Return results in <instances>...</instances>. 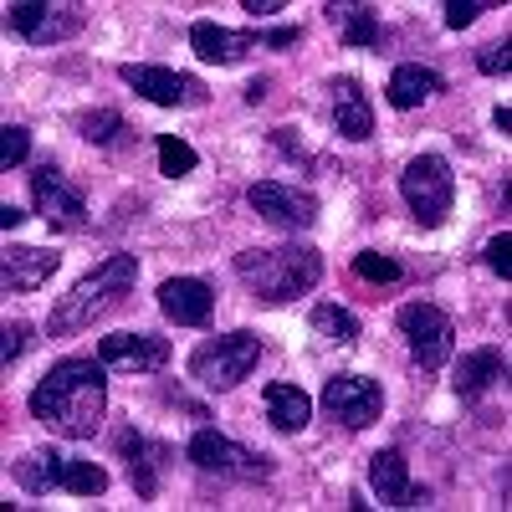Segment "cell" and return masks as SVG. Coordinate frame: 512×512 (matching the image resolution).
I'll return each instance as SVG.
<instances>
[{
	"label": "cell",
	"mask_w": 512,
	"mask_h": 512,
	"mask_svg": "<svg viewBox=\"0 0 512 512\" xmlns=\"http://www.w3.org/2000/svg\"><path fill=\"white\" fill-rule=\"evenodd\" d=\"M323 410L344 425V431H364V425H374L384 415V390L369 374H338V379L323 384Z\"/></svg>",
	"instance_id": "11"
},
{
	"label": "cell",
	"mask_w": 512,
	"mask_h": 512,
	"mask_svg": "<svg viewBox=\"0 0 512 512\" xmlns=\"http://www.w3.org/2000/svg\"><path fill=\"white\" fill-rule=\"evenodd\" d=\"M241 11H251V16H277V11H287L282 0H241Z\"/></svg>",
	"instance_id": "38"
},
{
	"label": "cell",
	"mask_w": 512,
	"mask_h": 512,
	"mask_svg": "<svg viewBox=\"0 0 512 512\" xmlns=\"http://www.w3.org/2000/svg\"><path fill=\"white\" fill-rule=\"evenodd\" d=\"M82 26L77 6H47V0H11L6 6V31L26 41H62Z\"/></svg>",
	"instance_id": "14"
},
{
	"label": "cell",
	"mask_w": 512,
	"mask_h": 512,
	"mask_svg": "<svg viewBox=\"0 0 512 512\" xmlns=\"http://www.w3.org/2000/svg\"><path fill=\"white\" fill-rule=\"evenodd\" d=\"M262 410H267V425L277 436H297V431H308V420H313V400L287 379H277V384L262 390Z\"/></svg>",
	"instance_id": "22"
},
{
	"label": "cell",
	"mask_w": 512,
	"mask_h": 512,
	"mask_svg": "<svg viewBox=\"0 0 512 512\" xmlns=\"http://www.w3.org/2000/svg\"><path fill=\"white\" fill-rule=\"evenodd\" d=\"M303 41V26H272V31H256V47H297Z\"/></svg>",
	"instance_id": "35"
},
{
	"label": "cell",
	"mask_w": 512,
	"mask_h": 512,
	"mask_svg": "<svg viewBox=\"0 0 512 512\" xmlns=\"http://www.w3.org/2000/svg\"><path fill=\"white\" fill-rule=\"evenodd\" d=\"M169 338L159 333H108L98 338V359L108 369H123V374H159L169 364Z\"/></svg>",
	"instance_id": "13"
},
{
	"label": "cell",
	"mask_w": 512,
	"mask_h": 512,
	"mask_svg": "<svg viewBox=\"0 0 512 512\" xmlns=\"http://www.w3.org/2000/svg\"><path fill=\"white\" fill-rule=\"evenodd\" d=\"M57 267H62V256L52 246H11L6 262H0V287H6V297L36 292V287L52 282Z\"/></svg>",
	"instance_id": "19"
},
{
	"label": "cell",
	"mask_w": 512,
	"mask_h": 512,
	"mask_svg": "<svg viewBox=\"0 0 512 512\" xmlns=\"http://www.w3.org/2000/svg\"><path fill=\"white\" fill-rule=\"evenodd\" d=\"M185 456L205 477H226V482H267L272 477V456L267 451H251V446H241V441H231L221 431H210V425H200V431L190 436Z\"/></svg>",
	"instance_id": "6"
},
{
	"label": "cell",
	"mask_w": 512,
	"mask_h": 512,
	"mask_svg": "<svg viewBox=\"0 0 512 512\" xmlns=\"http://www.w3.org/2000/svg\"><path fill=\"white\" fill-rule=\"evenodd\" d=\"M108 415V364L88 354L57 359L31 390V420L62 441H93Z\"/></svg>",
	"instance_id": "1"
},
{
	"label": "cell",
	"mask_w": 512,
	"mask_h": 512,
	"mask_svg": "<svg viewBox=\"0 0 512 512\" xmlns=\"http://www.w3.org/2000/svg\"><path fill=\"white\" fill-rule=\"evenodd\" d=\"M159 313L175 328H200L216 313V287L205 277H169V282H159Z\"/></svg>",
	"instance_id": "16"
},
{
	"label": "cell",
	"mask_w": 512,
	"mask_h": 512,
	"mask_svg": "<svg viewBox=\"0 0 512 512\" xmlns=\"http://www.w3.org/2000/svg\"><path fill=\"white\" fill-rule=\"evenodd\" d=\"M369 487H374V497L384 507H425L431 502V492L410 482V461L395 446H384V451L369 456Z\"/></svg>",
	"instance_id": "15"
},
{
	"label": "cell",
	"mask_w": 512,
	"mask_h": 512,
	"mask_svg": "<svg viewBox=\"0 0 512 512\" xmlns=\"http://www.w3.org/2000/svg\"><path fill=\"white\" fill-rule=\"evenodd\" d=\"M328 98H333V128H338V139L364 144L374 134V103L364 93V82L359 77H333L328 82Z\"/></svg>",
	"instance_id": "18"
},
{
	"label": "cell",
	"mask_w": 512,
	"mask_h": 512,
	"mask_svg": "<svg viewBox=\"0 0 512 512\" xmlns=\"http://www.w3.org/2000/svg\"><path fill=\"white\" fill-rule=\"evenodd\" d=\"M118 77H123V88H134L154 108H205V98H210V88L200 77L159 67V62H123Z\"/></svg>",
	"instance_id": "9"
},
{
	"label": "cell",
	"mask_w": 512,
	"mask_h": 512,
	"mask_svg": "<svg viewBox=\"0 0 512 512\" xmlns=\"http://www.w3.org/2000/svg\"><path fill=\"white\" fill-rule=\"evenodd\" d=\"M0 226H6V231H21V226H26V210L6 200V205H0Z\"/></svg>",
	"instance_id": "37"
},
{
	"label": "cell",
	"mask_w": 512,
	"mask_h": 512,
	"mask_svg": "<svg viewBox=\"0 0 512 512\" xmlns=\"http://www.w3.org/2000/svg\"><path fill=\"white\" fill-rule=\"evenodd\" d=\"M395 323H400L405 344H410V359L425 374H436V369L451 364V354H456V323H451L446 308H436V303H405Z\"/></svg>",
	"instance_id": "8"
},
{
	"label": "cell",
	"mask_w": 512,
	"mask_h": 512,
	"mask_svg": "<svg viewBox=\"0 0 512 512\" xmlns=\"http://www.w3.org/2000/svg\"><path fill=\"white\" fill-rule=\"evenodd\" d=\"M482 11H492L487 0H446V16L441 21H446V31H461V26H472Z\"/></svg>",
	"instance_id": "34"
},
{
	"label": "cell",
	"mask_w": 512,
	"mask_h": 512,
	"mask_svg": "<svg viewBox=\"0 0 512 512\" xmlns=\"http://www.w3.org/2000/svg\"><path fill=\"white\" fill-rule=\"evenodd\" d=\"M67 461H72V456H62L57 446H36V451H26L21 461H11V482H16L21 492H31V497L62 492V482H67Z\"/></svg>",
	"instance_id": "21"
},
{
	"label": "cell",
	"mask_w": 512,
	"mask_h": 512,
	"mask_svg": "<svg viewBox=\"0 0 512 512\" xmlns=\"http://www.w3.org/2000/svg\"><path fill=\"white\" fill-rule=\"evenodd\" d=\"M26 154H31V128L26 123H6V128H0V164L21 169Z\"/></svg>",
	"instance_id": "31"
},
{
	"label": "cell",
	"mask_w": 512,
	"mask_h": 512,
	"mask_svg": "<svg viewBox=\"0 0 512 512\" xmlns=\"http://www.w3.org/2000/svg\"><path fill=\"white\" fill-rule=\"evenodd\" d=\"M492 123H497L502 134H507V128H512V108H507V103H502V108H492Z\"/></svg>",
	"instance_id": "40"
},
{
	"label": "cell",
	"mask_w": 512,
	"mask_h": 512,
	"mask_svg": "<svg viewBox=\"0 0 512 512\" xmlns=\"http://www.w3.org/2000/svg\"><path fill=\"white\" fill-rule=\"evenodd\" d=\"M62 492H72V497H103V492H108V472H103L98 461L72 456V461H67V482H62Z\"/></svg>",
	"instance_id": "28"
},
{
	"label": "cell",
	"mask_w": 512,
	"mask_h": 512,
	"mask_svg": "<svg viewBox=\"0 0 512 512\" xmlns=\"http://www.w3.org/2000/svg\"><path fill=\"white\" fill-rule=\"evenodd\" d=\"M482 256H487V267H492V272H497L502 282H512V231H502V236H492Z\"/></svg>",
	"instance_id": "33"
},
{
	"label": "cell",
	"mask_w": 512,
	"mask_h": 512,
	"mask_svg": "<svg viewBox=\"0 0 512 512\" xmlns=\"http://www.w3.org/2000/svg\"><path fill=\"white\" fill-rule=\"evenodd\" d=\"M77 134L88 139V144H98V149H118V144H128V139L139 144V134H134V128L123 123V113H113V108L82 113V118H77Z\"/></svg>",
	"instance_id": "25"
},
{
	"label": "cell",
	"mask_w": 512,
	"mask_h": 512,
	"mask_svg": "<svg viewBox=\"0 0 512 512\" xmlns=\"http://www.w3.org/2000/svg\"><path fill=\"white\" fill-rule=\"evenodd\" d=\"M236 277L262 308H287L297 297H308L323 282V251L287 241V246H256L236 256Z\"/></svg>",
	"instance_id": "2"
},
{
	"label": "cell",
	"mask_w": 512,
	"mask_h": 512,
	"mask_svg": "<svg viewBox=\"0 0 512 512\" xmlns=\"http://www.w3.org/2000/svg\"><path fill=\"white\" fill-rule=\"evenodd\" d=\"M139 282V256L134 251H113L103 256V262L88 272V277H77L67 287V297H57L52 313H47V333L52 338H72L82 328H93L103 313H113L128 292H134Z\"/></svg>",
	"instance_id": "3"
},
{
	"label": "cell",
	"mask_w": 512,
	"mask_h": 512,
	"mask_svg": "<svg viewBox=\"0 0 512 512\" xmlns=\"http://www.w3.org/2000/svg\"><path fill=\"white\" fill-rule=\"evenodd\" d=\"M154 149H159V175H169V180H185V175L200 169V154L185 139H175V134H159Z\"/></svg>",
	"instance_id": "27"
},
{
	"label": "cell",
	"mask_w": 512,
	"mask_h": 512,
	"mask_svg": "<svg viewBox=\"0 0 512 512\" xmlns=\"http://www.w3.org/2000/svg\"><path fill=\"white\" fill-rule=\"evenodd\" d=\"M31 344H36V328H31V323H21V318H16V323H6V328H0V364L11 369L16 359H26V349H31Z\"/></svg>",
	"instance_id": "30"
},
{
	"label": "cell",
	"mask_w": 512,
	"mask_h": 512,
	"mask_svg": "<svg viewBox=\"0 0 512 512\" xmlns=\"http://www.w3.org/2000/svg\"><path fill=\"white\" fill-rule=\"evenodd\" d=\"M256 359H262V333L231 328L221 338H205V344L190 354V379L200 384V390H210V395H226L256 369Z\"/></svg>",
	"instance_id": "4"
},
{
	"label": "cell",
	"mask_w": 512,
	"mask_h": 512,
	"mask_svg": "<svg viewBox=\"0 0 512 512\" xmlns=\"http://www.w3.org/2000/svg\"><path fill=\"white\" fill-rule=\"evenodd\" d=\"M190 47L200 62H216V67H236L256 52V31H231L221 21H195L190 26Z\"/></svg>",
	"instance_id": "20"
},
{
	"label": "cell",
	"mask_w": 512,
	"mask_h": 512,
	"mask_svg": "<svg viewBox=\"0 0 512 512\" xmlns=\"http://www.w3.org/2000/svg\"><path fill=\"white\" fill-rule=\"evenodd\" d=\"M272 149H277L282 159H292V164H308V149L292 139V128H272Z\"/></svg>",
	"instance_id": "36"
},
{
	"label": "cell",
	"mask_w": 512,
	"mask_h": 512,
	"mask_svg": "<svg viewBox=\"0 0 512 512\" xmlns=\"http://www.w3.org/2000/svg\"><path fill=\"white\" fill-rule=\"evenodd\" d=\"M246 205H251L267 226L292 231V236L318 226V195H313V190H297V185H282V180H256V185L246 190Z\"/></svg>",
	"instance_id": "10"
},
{
	"label": "cell",
	"mask_w": 512,
	"mask_h": 512,
	"mask_svg": "<svg viewBox=\"0 0 512 512\" xmlns=\"http://www.w3.org/2000/svg\"><path fill=\"white\" fill-rule=\"evenodd\" d=\"M31 205H36V216L47 221L52 231H88L93 216H88V195H82V185H72L62 175V164H36L31 169Z\"/></svg>",
	"instance_id": "7"
},
{
	"label": "cell",
	"mask_w": 512,
	"mask_h": 512,
	"mask_svg": "<svg viewBox=\"0 0 512 512\" xmlns=\"http://www.w3.org/2000/svg\"><path fill=\"white\" fill-rule=\"evenodd\" d=\"M436 93H446L441 72L420 67V62H400V67L390 72V82H384V98H390V108H400V113H410V108H420V103H431Z\"/></svg>",
	"instance_id": "23"
},
{
	"label": "cell",
	"mask_w": 512,
	"mask_h": 512,
	"mask_svg": "<svg viewBox=\"0 0 512 512\" xmlns=\"http://www.w3.org/2000/svg\"><path fill=\"white\" fill-rule=\"evenodd\" d=\"M308 323H313L318 338H328V344H338V349H354L359 344V318L349 308H338V303H318Z\"/></svg>",
	"instance_id": "26"
},
{
	"label": "cell",
	"mask_w": 512,
	"mask_h": 512,
	"mask_svg": "<svg viewBox=\"0 0 512 512\" xmlns=\"http://www.w3.org/2000/svg\"><path fill=\"white\" fill-rule=\"evenodd\" d=\"M400 195H405V205H410L415 226H425V231L446 226L451 205H456L451 159H446V154H415V159L405 164V175H400Z\"/></svg>",
	"instance_id": "5"
},
{
	"label": "cell",
	"mask_w": 512,
	"mask_h": 512,
	"mask_svg": "<svg viewBox=\"0 0 512 512\" xmlns=\"http://www.w3.org/2000/svg\"><path fill=\"white\" fill-rule=\"evenodd\" d=\"M118 456H123V466H128V487H134L144 502H154L159 497V487H164V472H169V451L164 441H149L144 431H118Z\"/></svg>",
	"instance_id": "12"
},
{
	"label": "cell",
	"mask_w": 512,
	"mask_h": 512,
	"mask_svg": "<svg viewBox=\"0 0 512 512\" xmlns=\"http://www.w3.org/2000/svg\"><path fill=\"white\" fill-rule=\"evenodd\" d=\"M246 103H267V77H256V82H246Z\"/></svg>",
	"instance_id": "39"
},
{
	"label": "cell",
	"mask_w": 512,
	"mask_h": 512,
	"mask_svg": "<svg viewBox=\"0 0 512 512\" xmlns=\"http://www.w3.org/2000/svg\"><path fill=\"white\" fill-rule=\"evenodd\" d=\"M323 16L338 26L344 47H379L384 41V21H379L374 6H359V0H328Z\"/></svg>",
	"instance_id": "24"
},
{
	"label": "cell",
	"mask_w": 512,
	"mask_h": 512,
	"mask_svg": "<svg viewBox=\"0 0 512 512\" xmlns=\"http://www.w3.org/2000/svg\"><path fill=\"white\" fill-rule=\"evenodd\" d=\"M507 384V354L502 349H472V354H461L456 359V374H451V390H456V400H466V405H477V400H487L492 390H502Z\"/></svg>",
	"instance_id": "17"
},
{
	"label": "cell",
	"mask_w": 512,
	"mask_h": 512,
	"mask_svg": "<svg viewBox=\"0 0 512 512\" xmlns=\"http://www.w3.org/2000/svg\"><path fill=\"white\" fill-rule=\"evenodd\" d=\"M477 72H482V77L512 72V41H492V47H482V52H477Z\"/></svg>",
	"instance_id": "32"
},
{
	"label": "cell",
	"mask_w": 512,
	"mask_h": 512,
	"mask_svg": "<svg viewBox=\"0 0 512 512\" xmlns=\"http://www.w3.org/2000/svg\"><path fill=\"white\" fill-rule=\"evenodd\" d=\"M354 277H364V282H374V287H395V282H405V267L395 262V256L359 251V256H354Z\"/></svg>",
	"instance_id": "29"
}]
</instances>
